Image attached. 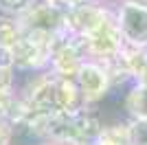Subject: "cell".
Returning a JSON list of instances; mask_svg holds the SVG:
<instances>
[{"label":"cell","instance_id":"cell-12","mask_svg":"<svg viewBox=\"0 0 147 145\" xmlns=\"http://www.w3.org/2000/svg\"><path fill=\"white\" fill-rule=\"evenodd\" d=\"M127 2H136V5H141V7H147V0H127Z\"/></svg>","mask_w":147,"mask_h":145},{"label":"cell","instance_id":"cell-9","mask_svg":"<svg viewBox=\"0 0 147 145\" xmlns=\"http://www.w3.org/2000/svg\"><path fill=\"white\" fill-rule=\"evenodd\" d=\"M13 127H16L13 119H9V117H0V145H11Z\"/></svg>","mask_w":147,"mask_h":145},{"label":"cell","instance_id":"cell-4","mask_svg":"<svg viewBox=\"0 0 147 145\" xmlns=\"http://www.w3.org/2000/svg\"><path fill=\"white\" fill-rule=\"evenodd\" d=\"M114 20L125 44L147 46V7L121 0L114 5Z\"/></svg>","mask_w":147,"mask_h":145},{"label":"cell","instance_id":"cell-8","mask_svg":"<svg viewBox=\"0 0 147 145\" xmlns=\"http://www.w3.org/2000/svg\"><path fill=\"white\" fill-rule=\"evenodd\" d=\"M31 0H0V13L5 16H20L29 7Z\"/></svg>","mask_w":147,"mask_h":145},{"label":"cell","instance_id":"cell-13","mask_svg":"<svg viewBox=\"0 0 147 145\" xmlns=\"http://www.w3.org/2000/svg\"><path fill=\"white\" fill-rule=\"evenodd\" d=\"M103 2H108V5H117V2H121V0H103Z\"/></svg>","mask_w":147,"mask_h":145},{"label":"cell","instance_id":"cell-1","mask_svg":"<svg viewBox=\"0 0 147 145\" xmlns=\"http://www.w3.org/2000/svg\"><path fill=\"white\" fill-rule=\"evenodd\" d=\"M55 48V35L46 31H24L11 48L13 68L18 72H40L49 70Z\"/></svg>","mask_w":147,"mask_h":145},{"label":"cell","instance_id":"cell-7","mask_svg":"<svg viewBox=\"0 0 147 145\" xmlns=\"http://www.w3.org/2000/svg\"><path fill=\"white\" fill-rule=\"evenodd\" d=\"M125 132L127 145H147V119H127Z\"/></svg>","mask_w":147,"mask_h":145},{"label":"cell","instance_id":"cell-11","mask_svg":"<svg viewBox=\"0 0 147 145\" xmlns=\"http://www.w3.org/2000/svg\"><path fill=\"white\" fill-rule=\"evenodd\" d=\"M55 5H59V7H64V9H70V7H77V5H81V2H86V0H53Z\"/></svg>","mask_w":147,"mask_h":145},{"label":"cell","instance_id":"cell-6","mask_svg":"<svg viewBox=\"0 0 147 145\" xmlns=\"http://www.w3.org/2000/svg\"><path fill=\"white\" fill-rule=\"evenodd\" d=\"M22 35V26H20L16 16H5L0 13V46H5L11 51L16 46V42Z\"/></svg>","mask_w":147,"mask_h":145},{"label":"cell","instance_id":"cell-3","mask_svg":"<svg viewBox=\"0 0 147 145\" xmlns=\"http://www.w3.org/2000/svg\"><path fill=\"white\" fill-rule=\"evenodd\" d=\"M16 18L24 31H46L53 35L66 31V9L53 0H31L29 7Z\"/></svg>","mask_w":147,"mask_h":145},{"label":"cell","instance_id":"cell-10","mask_svg":"<svg viewBox=\"0 0 147 145\" xmlns=\"http://www.w3.org/2000/svg\"><path fill=\"white\" fill-rule=\"evenodd\" d=\"M0 66H13V55L5 46H0Z\"/></svg>","mask_w":147,"mask_h":145},{"label":"cell","instance_id":"cell-2","mask_svg":"<svg viewBox=\"0 0 147 145\" xmlns=\"http://www.w3.org/2000/svg\"><path fill=\"white\" fill-rule=\"evenodd\" d=\"M77 84L84 95L88 108H97L99 103H103L112 92V75L105 66V62L94 60V57H86V62L79 66L77 75Z\"/></svg>","mask_w":147,"mask_h":145},{"label":"cell","instance_id":"cell-5","mask_svg":"<svg viewBox=\"0 0 147 145\" xmlns=\"http://www.w3.org/2000/svg\"><path fill=\"white\" fill-rule=\"evenodd\" d=\"M123 112L127 119H147V81H136L123 92Z\"/></svg>","mask_w":147,"mask_h":145}]
</instances>
